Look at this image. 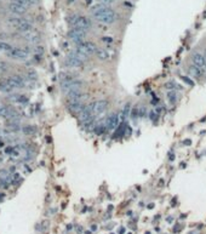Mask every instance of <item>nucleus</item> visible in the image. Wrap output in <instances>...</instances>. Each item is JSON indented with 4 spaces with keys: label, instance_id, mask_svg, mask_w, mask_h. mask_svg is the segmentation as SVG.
Instances as JSON below:
<instances>
[{
    "label": "nucleus",
    "instance_id": "obj_1",
    "mask_svg": "<svg viewBox=\"0 0 206 234\" xmlns=\"http://www.w3.org/2000/svg\"><path fill=\"white\" fill-rule=\"evenodd\" d=\"M91 13L98 22L104 24H112L118 19V13L113 9L103 4H96L91 7Z\"/></svg>",
    "mask_w": 206,
    "mask_h": 234
},
{
    "label": "nucleus",
    "instance_id": "obj_2",
    "mask_svg": "<svg viewBox=\"0 0 206 234\" xmlns=\"http://www.w3.org/2000/svg\"><path fill=\"white\" fill-rule=\"evenodd\" d=\"M84 85V81L80 80V79H70V80H67V81H62L61 83V89L63 92L66 94H69V92H73V91H78L83 87Z\"/></svg>",
    "mask_w": 206,
    "mask_h": 234
},
{
    "label": "nucleus",
    "instance_id": "obj_3",
    "mask_svg": "<svg viewBox=\"0 0 206 234\" xmlns=\"http://www.w3.org/2000/svg\"><path fill=\"white\" fill-rule=\"evenodd\" d=\"M29 52L28 49H21V47H12L9 52L6 54V56L12 58V59H17V61H26L29 58Z\"/></svg>",
    "mask_w": 206,
    "mask_h": 234
},
{
    "label": "nucleus",
    "instance_id": "obj_4",
    "mask_svg": "<svg viewBox=\"0 0 206 234\" xmlns=\"http://www.w3.org/2000/svg\"><path fill=\"white\" fill-rule=\"evenodd\" d=\"M0 117L6 119L7 121H10V120H19V118H21L19 113L16 109L11 108V107L6 106V104H0Z\"/></svg>",
    "mask_w": 206,
    "mask_h": 234
},
{
    "label": "nucleus",
    "instance_id": "obj_5",
    "mask_svg": "<svg viewBox=\"0 0 206 234\" xmlns=\"http://www.w3.org/2000/svg\"><path fill=\"white\" fill-rule=\"evenodd\" d=\"M76 50L80 51L81 54H84L85 56H92V55H96V51H97V46L95 45L94 43L91 41H83L80 44L76 45Z\"/></svg>",
    "mask_w": 206,
    "mask_h": 234
},
{
    "label": "nucleus",
    "instance_id": "obj_6",
    "mask_svg": "<svg viewBox=\"0 0 206 234\" xmlns=\"http://www.w3.org/2000/svg\"><path fill=\"white\" fill-rule=\"evenodd\" d=\"M6 83L13 89V90H17V89H23L26 87L27 85V80L21 76V75H12V76H9L7 79H5Z\"/></svg>",
    "mask_w": 206,
    "mask_h": 234
},
{
    "label": "nucleus",
    "instance_id": "obj_7",
    "mask_svg": "<svg viewBox=\"0 0 206 234\" xmlns=\"http://www.w3.org/2000/svg\"><path fill=\"white\" fill-rule=\"evenodd\" d=\"M7 101L11 102L12 104L21 106V107H27L29 104L28 96L22 95V94H11L10 96H7Z\"/></svg>",
    "mask_w": 206,
    "mask_h": 234
},
{
    "label": "nucleus",
    "instance_id": "obj_8",
    "mask_svg": "<svg viewBox=\"0 0 206 234\" xmlns=\"http://www.w3.org/2000/svg\"><path fill=\"white\" fill-rule=\"evenodd\" d=\"M90 108L94 113V115H100V114H103V113L107 111L108 108V102L105 100H98V101H95L90 104Z\"/></svg>",
    "mask_w": 206,
    "mask_h": 234
},
{
    "label": "nucleus",
    "instance_id": "obj_9",
    "mask_svg": "<svg viewBox=\"0 0 206 234\" xmlns=\"http://www.w3.org/2000/svg\"><path fill=\"white\" fill-rule=\"evenodd\" d=\"M68 37L70 40H73L75 44H80L84 41L85 37H86V32L83 29H78V28H72L68 32Z\"/></svg>",
    "mask_w": 206,
    "mask_h": 234
},
{
    "label": "nucleus",
    "instance_id": "obj_10",
    "mask_svg": "<svg viewBox=\"0 0 206 234\" xmlns=\"http://www.w3.org/2000/svg\"><path fill=\"white\" fill-rule=\"evenodd\" d=\"M84 63H85L84 61H81L79 57H76L73 52H70L66 57V64L68 67H70V68H81L84 66Z\"/></svg>",
    "mask_w": 206,
    "mask_h": 234
},
{
    "label": "nucleus",
    "instance_id": "obj_11",
    "mask_svg": "<svg viewBox=\"0 0 206 234\" xmlns=\"http://www.w3.org/2000/svg\"><path fill=\"white\" fill-rule=\"evenodd\" d=\"M91 26H92V23H91V21L87 18V17H85V16H79L78 19H76V22L74 23V26H73V28L83 29L85 32H87L89 29L91 28Z\"/></svg>",
    "mask_w": 206,
    "mask_h": 234
},
{
    "label": "nucleus",
    "instance_id": "obj_12",
    "mask_svg": "<svg viewBox=\"0 0 206 234\" xmlns=\"http://www.w3.org/2000/svg\"><path fill=\"white\" fill-rule=\"evenodd\" d=\"M192 61H193V64L198 66L203 72L206 73V58L205 55L200 54V52H195L193 56H192Z\"/></svg>",
    "mask_w": 206,
    "mask_h": 234
},
{
    "label": "nucleus",
    "instance_id": "obj_13",
    "mask_svg": "<svg viewBox=\"0 0 206 234\" xmlns=\"http://www.w3.org/2000/svg\"><path fill=\"white\" fill-rule=\"evenodd\" d=\"M119 120H120V118H119V115L118 114H110L109 117H108V119H107V121H105V126H107V129L108 130H114V129H116L118 126H119Z\"/></svg>",
    "mask_w": 206,
    "mask_h": 234
},
{
    "label": "nucleus",
    "instance_id": "obj_14",
    "mask_svg": "<svg viewBox=\"0 0 206 234\" xmlns=\"http://www.w3.org/2000/svg\"><path fill=\"white\" fill-rule=\"evenodd\" d=\"M22 37L24 40H27L30 44H38L40 41V35L38 34L37 32L32 30V32H28V33H21Z\"/></svg>",
    "mask_w": 206,
    "mask_h": 234
},
{
    "label": "nucleus",
    "instance_id": "obj_15",
    "mask_svg": "<svg viewBox=\"0 0 206 234\" xmlns=\"http://www.w3.org/2000/svg\"><path fill=\"white\" fill-rule=\"evenodd\" d=\"M16 29L19 30L21 33H28V32H32V30H33V23H32V21H29V19L22 18L21 23L18 24V27Z\"/></svg>",
    "mask_w": 206,
    "mask_h": 234
},
{
    "label": "nucleus",
    "instance_id": "obj_16",
    "mask_svg": "<svg viewBox=\"0 0 206 234\" xmlns=\"http://www.w3.org/2000/svg\"><path fill=\"white\" fill-rule=\"evenodd\" d=\"M67 97H68L69 102H83V100L85 98V95L80 90H78V91H73V92L67 94Z\"/></svg>",
    "mask_w": 206,
    "mask_h": 234
},
{
    "label": "nucleus",
    "instance_id": "obj_17",
    "mask_svg": "<svg viewBox=\"0 0 206 234\" xmlns=\"http://www.w3.org/2000/svg\"><path fill=\"white\" fill-rule=\"evenodd\" d=\"M85 107H86V106H85L83 102H69L68 103V109L72 113H75V114H79Z\"/></svg>",
    "mask_w": 206,
    "mask_h": 234
},
{
    "label": "nucleus",
    "instance_id": "obj_18",
    "mask_svg": "<svg viewBox=\"0 0 206 234\" xmlns=\"http://www.w3.org/2000/svg\"><path fill=\"white\" fill-rule=\"evenodd\" d=\"M9 10H10V12H12L13 15H23L27 9L23 7V6H21V5H18V4L11 2L9 5Z\"/></svg>",
    "mask_w": 206,
    "mask_h": 234
},
{
    "label": "nucleus",
    "instance_id": "obj_19",
    "mask_svg": "<svg viewBox=\"0 0 206 234\" xmlns=\"http://www.w3.org/2000/svg\"><path fill=\"white\" fill-rule=\"evenodd\" d=\"M188 72H189V74L192 75V76H195V78H201V75H203V70L198 66H195V64L189 66Z\"/></svg>",
    "mask_w": 206,
    "mask_h": 234
},
{
    "label": "nucleus",
    "instance_id": "obj_20",
    "mask_svg": "<svg viewBox=\"0 0 206 234\" xmlns=\"http://www.w3.org/2000/svg\"><path fill=\"white\" fill-rule=\"evenodd\" d=\"M37 131L38 130L34 125H22V129H21L22 135H34Z\"/></svg>",
    "mask_w": 206,
    "mask_h": 234
},
{
    "label": "nucleus",
    "instance_id": "obj_21",
    "mask_svg": "<svg viewBox=\"0 0 206 234\" xmlns=\"http://www.w3.org/2000/svg\"><path fill=\"white\" fill-rule=\"evenodd\" d=\"M23 78L27 80V83H32V81H35V80H37L38 74H37L35 70H33V69H28V70L24 73Z\"/></svg>",
    "mask_w": 206,
    "mask_h": 234
},
{
    "label": "nucleus",
    "instance_id": "obj_22",
    "mask_svg": "<svg viewBox=\"0 0 206 234\" xmlns=\"http://www.w3.org/2000/svg\"><path fill=\"white\" fill-rule=\"evenodd\" d=\"M96 56H97V58H98L100 61H107V59L109 58V54H108V51L104 50V49H97Z\"/></svg>",
    "mask_w": 206,
    "mask_h": 234
},
{
    "label": "nucleus",
    "instance_id": "obj_23",
    "mask_svg": "<svg viewBox=\"0 0 206 234\" xmlns=\"http://www.w3.org/2000/svg\"><path fill=\"white\" fill-rule=\"evenodd\" d=\"M21 21H22V18L21 17H9V18L6 19V23L9 24V26H11V27H13V28H17L18 27V24L21 23Z\"/></svg>",
    "mask_w": 206,
    "mask_h": 234
},
{
    "label": "nucleus",
    "instance_id": "obj_24",
    "mask_svg": "<svg viewBox=\"0 0 206 234\" xmlns=\"http://www.w3.org/2000/svg\"><path fill=\"white\" fill-rule=\"evenodd\" d=\"M12 45L11 44H9V43H6V41H0V52H2V54H7L10 50L12 49Z\"/></svg>",
    "mask_w": 206,
    "mask_h": 234
},
{
    "label": "nucleus",
    "instance_id": "obj_25",
    "mask_svg": "<svg viewBox=\"0 0 206 234\" xmlns=\"http://www.w3.org/2000/svg\"><path fill=\"white\" fill-rule=\"evenodd\" d=\"M12 2H15V4H18V5H21V6H23V7H29L30 6V4H29L28 0H11Z\"/></svg>",
    "mask_w": 206,
    "mask_h": 234
},
{
    "label": "nucleus",
    "instance_id": "obj_26",
    "mask_svg": "<svg viewBox=\"0 0 206 234\" xmlns=\"http://www.w3.org/2000/svg\"><path fill=\"white\" fill-rule=\"evenodd\" d=\"M105 129H107V126H104V125H102V124H100L98 126H96V129H95V132L100 136V135H102L103 132L105 131Z\"/></svg>",
    "mask_w": 206,
    "mask_h": 234
},
{
    "label": "nucleus",
    "instance_id": "obj_27",
    "mask_svg": "<svg viewBox=\"0 0 206 234\" xmlns=\"http://www.w3.org/2000/svg\"><path fill=\"white\" fill-rule=\"evenodd\" d=\"M44 54V47L40 46V45H37L34 47V55H38V56H43Z\"/></svg>",
    "mask_w": 206,
    "mask_h": 234
},
{
    "label": "nucleus",
    "instance_id": "obj_28",
    "mask_svg": "<svg viewBox=\"0 0 206 234\" xmlns=\"http://www.w3.org/2000/svg\"><path fill=\"white\" fill-rule=\"evenodd\" d=\"M167 98H169L170 102L173 104V103H176V101H177V95L175 94V92H169V94H167Z\"/></svg>",
    "mask_w": 206,
    "mask_h": 234
},
{
    "label": "nucleus",
    "instance_id": "obj_29",
    "mask_svg": "<svg viewBox=\"0 0 206 234\" xmlns=\"http://www.w3.org/2000/svg\"><path fill=\"white\" fill-rule=\"evenodd\" d=\"M130 109H131V104H130V103H126V104H125V108H124V111H122V117H124V118H126V117L129 115Z\"/></svg>",
    "mask_w": 206,
    "mask_h": 234
},
{
    "label": "nucleus",
    "instance_id": "obj_30",
    "mask_svg": "<svg viewBox=\"0 0 206 234\" xmlns=\"http://www.w3.org/2000/svg\"><path fill=\"white\" fill-rule=\"evenodd\" d=\"M78 17H79V15H72V16H69V17H68V23L73 27L74 23L76 22V19H78Z\"/></svg>",
    "mask_w": 206,
    "mask_h": 234
},
{
    "label": "nucleus",
    "instance_id": "obj_31",
    "mask_svg": "<svg viewBox=\"0 0 206 234\" xmlns=\"http://www.w3.org/2000/svg\"><path fill=\"white\" fill-rule=\"evenodd\" d=\"M131 117H132V119H136V118H138V117H140V108L135 107V108L132 109Z\"/></svg>",
    "mask_w": 206,
    "mask_h": 234
},
{
    "label": "nucleus",
    "instance_id": "obj_32",
    "mask_svg": "<svg viewBox=\"0 0 206 234\" xmlns=\"http://www.w3.org/2000/svg\"><path fill=\"white\" fill-rule=\"evenodd\" d=\"M176 86H178V85L175 84L173 81H167V83L165 84V89H167V90H172V89H175Z\"/></svg>",
    "mask_w": 206,
    "mask_h": 234
},
{
    "label": "nucleus",
    "instance_id": "obj_33",
    "mask_svg": "<svg viewBox=\"0 0 206 234\" xmlns=\"http://www.w3.org/2000/svg\"><path fill=\"white\" fill-rule=\"evenodd\" d=\"M181 78H182V80H183L186 84L189 85V86H193V85H194V81H193L192 79H189L188 76H184V75H183V76H181Z\"/></svg>",
    "mask_w": 206,
    "mask_h": 234
},
{
    "label": "nucleus",
    "instance_id": "obj_34",
    "mask_svg": "<svg viewBox=\"0 0 206 234\" xmlns=\"http://www.w3.org/2000/svg\"><path fill=\"white\" fill-rule=\"evenodd\" d=\"M98 1H100L101 4H103V5H107V6H108V5H112L115 0H98Z\"/></svg>",
    "mask_w": 206,
    "mask_h": 234
},
{
    "label": "nucleus",
    "instance_id": "obj_35",
    "mask_svg": "<svg viewBox=\"0 0 206 234\" xmlns=\"http://www.w3.org/2000/svg\"><path fill=\"white\" fill-rule=\"evenodd\" d=\"M147 114H146V108L144 107H140V117L141 118H143V117H146Z\"/></svg>",
    "mask_w": 206,
    "mask_h": 234
},
{
    "label": "nucleus",
    "instance_id": "obj_36",
    "mask_svg": "<svg viewBox=\"0 0 206 234\" xmlns=\"http://www.w3.org/2000/svg\"><path fill=\"white\" fill-rule=\"evenodd\" d=\"M102 40L103 41H105V43H112L113 41V39L110 37H104V38H102Z\"/></svg>",
    "mask_w": 206,
    "mask_h": 234
},
{
    "label": "nucleus",
    "instance_id": "obj_37",
    "mask_svg": "<svg viewBox=\"0 0 206 234\" xmlns=\"http://www.w3.org/2000/svg\"><path fill=\"white\" fill-rule=\"evenodd\" d=\"M28 1H29V4H30V5H35V4H38V1H39V0H28Z\"/></svg>",
    "mask_w": 206,
    "mask_h": 234
},
{
    "label": "nucleus",
    "instance_id": "obj_38",
    "mask_svg": "<svg viewBox=\"0 0 206 234\" xmlns=\"http://www.w3.org/2000/svg\"><path fill=\"white\" fill-rule=\"evenodd\" d=\"M76 233H83V228L81 227H76Z\"/></svg>",
    "mask_w": 206,
    "mask_h": 234
},
{
    "label": "nucleus",
    "instance_id": "obj_39",
    "mask_svg": "<svg viewBox=\"0 0 206 234\" xmlns=\"http://www.w3.org/2000/svg\"><path fill=\"white\" fill-rule=\"evenodd\" d=\"M184 143H187V146H189L192 142H190V140H187V141H184Z\"/></svg>",
    "mask_w": 206,
    "mask_h": 234
},
{
    "label": "nucleus",
    "instance_id": "obj_40",
    "mask_svg": "<svg viewBox=\"0 0 206 234\" xmlns=\"http://www.w3.org/2000/svg\"><path fill=\"white\" fill-rule=\"evenodd\" d=\"M4 144H5V142H4V141H1V140H0V147H2Z\"/></svg>",
    "mask_w": 206,
    "mask_h": 234
},
{
    "label": "nucleus",
    "instance_id": "obj_41",
    "mask_svg": "<svg viewBox=\"0 0 206 234\" xmlns=\"http://www.w3.org/2000/svg\"><path fill=\"white\" fill-rule=\"evenodd\" d=\"M205 57H206V51H205Z\"/></svg>",
    "mask_w": 206,
    "mask_h": 234
}]
</instances>
